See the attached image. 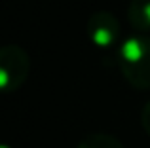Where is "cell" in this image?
I'll return each mask as SVG.
<instances>
[{
  "label": "cell",
  "instance_id": "obj_1",
  "mask_svg": "<svg viewBox=\"0 0 150 148\" xmlns=\"http://www.w3.org/2000/svg\"><path fill=\"white\" fill-rule=\"evenodd\" d=\"M118 61L124 78L131 87L150 89V34H131L118 48Z\"/></svg>",
  "mask_w": 150,
  "mask_h": 148
},
{
  "label": "cell",
  "instance_id": "obj_2",
  "mask_svg": "<svg viewBox=\"0 0 150 148\" xmlns=\"http://www.w3.org/2000/svg\"><path fill=\"white\" fill-rule=\"evenodd\" d=\"M30 72V57L21 46L8 44L0 49V87L4 93L17 91Z\"/></svg>",
  "mask_w": 150,
  "mask_h": 148
},
{
  "label": "cell",
  "instance_id": "obj_3",
  "mask_svg": "<svg viewBox=\"0 0 150 148\" xmlns=\"http://www.w3.org/2000/svg\"><path fill=\"white\" fill-rule=\"evenodd\" d=\"M88 38L101 49L112 48L122 40V29L116 15L110 11H95L88 19Z\"/></svg>",
  "mask_w": 150,
  "mask_h": 148
},
{
  "label": "cell",
  "instance_id": "obj_4",
  "mask_svg": "<svg viewBox=\"0 0 150 148\" xmlns=\"http://www.w3.org/2000/svg\"><path fill=\"white\" fill-rule=\"evenodd\" d=\"M127 21L137 32H150V0H131L127 8Z\"/></svg>",
  "mask_w": 150,
  "mask_h": 148
},
{
  "label": "cell",
  "instance_id": "obj_5",
  "mask_svg": "<svg viewBox=\"0 0 150 148\" xmlns=\"http://www.w3.org/2000/svg\"><path fill=\"white\" fill-rule=\"evenodd\" d=\"M76 148H124V144H122L114 135L93 133V135H88V137L82 139L80 144Z\"/></svg>",
  "mask_w": 150,
  "mask_h": 148
},
{
  "label": "cell",
  "instance_id": "obj_6",
  "mask_svg": "<svg viewBox=\"0 0 150 148\" xmlns=\"http://www.w3.org/2000/svg\"><path fill=\"white\" fill-rule=\"evenodd\" d=\"M141 125H143V129L150 135V101H146V104H144L143 110H141Z\"/></svg>",
  "mask_w": 150,
  "mask_h": 148
},
{
  "label": "cell",
  "instance_id": "obj_7",
  "mask_svg": "<svg viewBox=\"0 0 150 148\" xmlns=\"http://www.w3.org/2000/svg\"><path fill=\"white\" fill-rule=\"evenodd\" d=\"M2 148H10V146H8V144H4V146H2Z\"/></svg>",
  "mask_w": 150,
  "mask_h": 148
}]
</instances>
